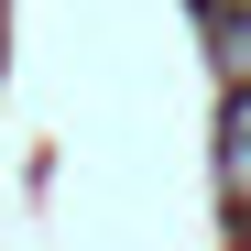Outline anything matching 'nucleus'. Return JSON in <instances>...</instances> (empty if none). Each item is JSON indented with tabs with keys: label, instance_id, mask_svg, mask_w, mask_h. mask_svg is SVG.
Here are the masks:
<instances>
[{
	"label": "nucleus",
	"instance_id": "nucleus-1",
	"mask_svg": "<svg viewBox=\"0 0 251 251\" xmlns=\"http://www.w3.org/2000/svg\"><path fill=\"white\" fill-rule=\"evenodd\" d=\"M219 186L251 207V88H229V109H219Z\"/></svg>",
	"mask_w": 251,
	"mask_h": 251
},
{
	"label": "nucleus",
	"instance_id": "nucleus-2",
	"mask_svg": "<svg viewBox=\"0 0 251 251\" xmlns=\"http://www.w3.org/2000/svg\"><path fill=\"white\" fill-rule=\"evenodd\" d=\"M207 55H219V76H229V88H251V0L207 11Z\"/></svg>",
	"mask_w": 251,
	"mask_h": 251
},
{
	"label": "nucleus",
	"instance_id": "nucleus-3",
	"mask_svg": "<svg viewBox=\"0 0 251 251\" xmlns=\"http://www.w3.org/2000/svg\"><path fill=\"white\" fill-rule=\"evenodd\" d=\"M240 251H251V219H240Z\"/></svg>",
	"mask_w": 251,
	"mask_h": 251
},
{
	"label": "nucleus",
	"instance_id": "nucleus-4",
	"mask_svg": "<svg viewBox=\"0 0 251 251\" xmlns=\"http://www.w3.org/2000/svg\"><path fill=\"white\" fill-rule=\"evenodd\" d=\"M207 11H229V0H207Z\"/></svg>",
	"mask_w": 251,
	"mask_h": 251
}]
</instances>
